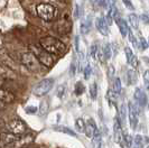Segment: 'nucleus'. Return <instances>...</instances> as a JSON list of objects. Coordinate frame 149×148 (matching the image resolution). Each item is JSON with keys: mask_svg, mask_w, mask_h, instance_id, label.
<instances>
[{"mask_svg": "<svg viewBox=\"0 0 149 148\" xmlns=\"http://www.w3.org/2000/svg\"><path fill=\"white\" fill-rule=\"evenodd\" d=\"M39 45L43 50H45L49 54H53V55H61L66 51L65 44L62 40L57 39L56 37L53 36H45L43 38H40Z\"/></svg>", "mask_w": 149, "mask_h": 148, "instance_id": "obj_1", "label": "nucleus"}, {"mask_svg": "<svg viewBox=\"0 0 149 148\" xmlns=\"http://www.w3.org/2000/svg\"><path fill=\"white\" fill-rule=\"evenodd\" d=\"M36 13L40 19L45 22H53L58 16V10L51 3H39L36 7Z\"/></svg>", "mask_w": 149, "mask_h": 148, "instance_id": "obj_2", "label": "nucleus"}, {"mask_svg": "<svg viewBox=\"0 0 149 148\" xmlns=\"http://www.w3.org/2000/svg\"><path fill=\"white\" fill-rule=\"evenodd\" d=\"M29 51L40 62V64H43L46 67H52L54 65V59H53L52 54L46 52L42 47H38L36 45H29Z\"/></svg>", "mask_w": 149, "mask_h": 148, "instance_id": "obj_3", "label": "nucleus"}, {"mask_svg": "<svg viewBox=\"0 0 149 148\" xmlns=\"http://www.w3.org/2000/svg\"><path fill=\"white\" fill-rule=\"evenodd\" d=\"M20 61H22V64L26 67L28 71L30 72H37L40 70L39 66V61L38 59L33 54V53L28 51V52H24L20 55Z\"/></svg>", "mask_w": 149, "mask_h": 148, "instance_id": "obj_4", "label": "nucleus"}, {"mask_svg": "<svg viewBox=\"0 0 149 148\" xmlns=\"http://www.w3.org/2000/svg\"><path fill=\"white\" fill-rule=\"evenodd\" d=\"M53 85H54V80L53 79H44L34 87L33 94H35L36 96H44L45 94H47L51 91Z\"/></svg>", "mask_w": 149, "mask_h": 148, "instance_id": "obj_5", "label": "nucleus"}, {"mask_svg": "<svg viewBox=\"0 0 149 148\" xmlns=\"http://www.w3.org/2000/svg\"><path fill=\"white\" fill-rule=\"evenodd\" d=\"M140 107L137 103H134L132 101H130L128 103V113H129V122L131 129H136L138 125V118H139V113H140Z\"/></svg>", "mask_w": 149, "mask_h": 148, "instance_id": "obj_6", "label": "nucleus"}, {"mask_svg": "<svg viewBox=\"0 0 149 148\" xmlns=\"http://www.w3.org/2000/svg\"><path fill=\"white\" fill-rule=\"evenodd\" d=\"M26 130H27V127L20 119H13L7 125V131L15 133L17 136H22L26 133Z\"/></svg>", "mask_w": 149, "mask_h": 148, "instance_id": "obj_7", "label": "nucleus"}, {"mask_svg": "<svg viewBox=\"0 0 149 148\" xmlns=\"http://www.w3.org/2000/svg\"><path fill=\"white\" fill-rule=\"evenodd\" d=\"M113 133H114V140L118 144H121L123 140L125 135L122 133V125L120 121L119 117L114 118V122H113Z\"/></svg>", "mask_w": 149, "mask_h": 148, "instance_id": "obj_8", "label": "nucleus"}, {"mask_svg": "<svg viewBox=\"0 0 149 148\" xmlns=\"http://www.w3.org/2000/svg\"><path fill=\"white\" fill-rule=\"evenodd\" d=\"M0 74H1V80H10V81H14L17 79V73L13 68L8 67L7 65L5 64H1V71H0Z\"/></svg>", "mask_w": 149, "mask_h": 148, "instance_id": "obj_9", "label": "nucleus"}, {"mask_svg": "<svg viewBox=\"0 0 149 148\" xmlns=\"http://www.w3.org/2000/svg\"><path fill=\"white\" fill-rule=\"evenodd\" d=\"M20 139V136H17L15 133H11L7 131V133H2L1 135V145H14L16 141Z\"/></svg>", "mask_w": 149, "mask_h": 148, "instance_id": "obj_10", "label": "nucleus"}, {"mask_svg": "<svg viewBox=\"0 0 149 148\" xmlns=\"http://www.w3.org/2000/svg\"><path fill=\"white\" fill-rule=\"evenodd\" d=\"M71 22L68 20V18H67V16H65L62 20L57 22V25H56V29L58 33L61 34H67L70 30H71Z\"/></svg>", "mask_w": 149, "mask_h": 148, "instance_id": "obj_11", "label": "nucleus"}, {"mask_svg": "<svg viewBox=\"0 0 149 148\" xmlns=\"http://www.w3.org/2000/svg\"><path fill=\"white\" fill-rule=\"evenodd\" d=\"M95 27L101 33V35L107 36L109 34V26L105 22L104 17H97V20H95Z\"/></svg>", "mask_w": 149, "mask_h": 148, "instance_id": "obj_12", "label": "nucleus"}, {"mask_svg": "<svg viewBox=\"0 0 149 148\" xmlns=\"http://www.w3.org/2000/svg\"><path fill=\"white\" fill-rule=\"evenodd\" d=\"M0 98H1V103H2V104L13 103V102L16 100L15 94H14L13 92H10L9 90H6V89H1Z\"/></svg>", "mask_w": 149, "mask_h": 148, "instance_id": "obj_13", "label": "nucleus"}, {"mask_svg": "<svg viewBox=\"0 0 149 148\" xmlns=\"http://www.w3.org/2000/svg\"><path fill=\"white\" fill-rule=\"evenodd\" d=\"M134 100H136V103L138 104L139 107H142V108L147 104V96L140 89L136 90V92H134Z\"/></svg>", "mask_w": 149, "mask_h": 148, "instance_id": "obj_14", "label": "nucleus"}, {"mask_svg": "<svg viewBox=\"0 0 149 148\" xmlns=\"http://www.w3.org/2000/svg\"><path fill=\"white\" fill-rule=\"evenodd\" d=\"M97 130V126H95V124H94V121L93 120H89L88 122H86V126H85V136L86 137H89V138H93L94 137V135H95V131Z\"/></svg>", "mask_w": 149, "mask_h": 148, "instance_id": "obj_15", "label": "nucleus"}, {"mask_svg": "<svg viewBox=\"0 0 149 148\" xmlns=\"http://www.w3.org/2000/svg\"><path fill=\"white\" fill-rule=\"evenodd\" d=\"M125 52H126V56H127V62L131 65V66L136 67L138 65V59L136 57V55L134 54V52L131 51V48L126 47L125 48Z\"/></svg>", "mask_w": 149, "mask_h": 148, "instance_id": "obj_16", "label": "nucleus"}, {"mask_svg": "<svg viewBox=\"0 0 149 148\" xmlns=\"http://www.w3.org/2000/svg\"><path fill=\"white\" fill-rule=\"evenodd\" d=\"M31 140H33L31 136H28L26 138H22L20 137V139L14 144V148H26V145L31 142Z\"/></svg>", "mask_w": 149, "mask_h": 148, "instance_id": "obj_17", "label": "nucleus"}, {"mask_svg": "<svg viewBox=\"0 0 149 148\" xmlns=\"http://www.w3.org/2000/svg\"><path fill=\"white\" fill-rule=\"evenodd\" d=\"M128 19H129L130 26L134 29H138V26H139V16L136 15V14H129Z\"/></svg>", "mask_w": 149, "mask_h": 148, "instance_id": "obj_18", "label": "nucleus"}, {"mask_svg": "<svg viewBox=\"0 0 149 148\" xmlns=\"http://www.w3.org/2000/svg\"><path fill=\"white\" fill-rule=\"evenodd\" d=\"M127 76H128V83H129V84H136V83H137L138 76H137V72L134 71V68L128 70Z\"/></svg>", "mask_w": 149, "mask_h": 148, "instance_id": "obj_19", "label": "nucleus"}, {"mask_svg": "<svg viewBox=\"0 0 149 148\" xmlns=\"http://www.w3.org/2000/svg\"><path fill=\"white\" fill-rule=\"evenodd\" d=\"M107 98L110 101V103L112 104H117V102H118V93L114 92L112 89L107 92Z\"/></svg>", "mask_w": 149, "mask_h": 148, "instance_id": "obj_20", "label": "nucleus"}, {"mask_svg": "<svg viewBox=\"0 0 149 148\" xmlns=\"http://www.w3.org/2000/svg\"><path fill=\"white\" fill-rule=\"evenodd\" d=\"M85 126H86V124L84 122V120L82 118L76 119V121H75V128H76V130L79 133H85Z\"/></svg>", "mask_w": 149, "mask_h": 148, "instance_id": "obj_21", "label": "nucleus"}, {"mask_svg": "<svg viewBox=\"0 0 149 148\" xmlns=\"http://www.w3.org/2000/svg\"><path fill=\"white\" fill-rule=\"evenodd\" d=\"M121 89H122V87H121V81H120V79L119 77H114L113 81H112V90L119 94L120 92H121Z\"/></svg>", "mask_w": 149, "mask_h": 148, "instance_id": "obj_22", "label": "nucleus"}, {"mask_svg": "<svg viewBox=\"0 0 149 148\" xmlns=\"http://www.w3.org/2000/svg\"><path fill=\"white\" fill-rule=\"evenodd\" d=\"M55 130L61 131V133H66V135L72 136V137H76V133H75L71 128H67V127H56Z\"/></svg>", "mask_w": 149, "mask_h": 148, "instance_id": "obj_23", "label": "nucleus"}, {"mask_svg": "<svg viewBox=\"0 0 149 148\" xmlns=\"http://www.w3.org/2000/svg\"><path fill=\"white\" fill-rule=\"evenodd\" d=\"M143 145H145V138L140 135H137L134 139V146L138 148H142Z\"/></svg>", "mask_w": 149, "mask_h": 148, "instance_id": "obj_24", "label": "nucleus"}, {"mask_svg": "<svg viewBox=\"0 0 149 148\" xmlns=\"http://www.w3.org/2000/svg\"><path fill=\"white\" fill-rule=\"evenodd\" d=\"M91 29V22L90 20H84L82 22L81 24V34L83 35H85V34H88Z\"/></svg>", "mask_w": 149, "mask_h": 148, "instance_id": "obj_25", "label": "nucleus"}, {"mask_svg": "<svg viewBox=\"0 0 149 148\" xmlns=\"http://www.w3.org/2000/svg\"><path fill=\"white\" fill-rule=\"evenodd\" d=\"M118 116H119V119H120V121H121V125H123L125 118H126V105H125V103H122L120 105Z\"/></svg>", "mask_w": 149, "mask_h": 148, "instance_id": "obj_26", "label": "nucleus"}, {"mask_svg": "<svg viewBox=\"0 0 149 148\" xmlns=\"http://www.w3.org/2000/svg\"><path fill=\"white\" fill-rule=\"evenodd\" d=\"M90 94H91V98L93 100H95L97 96V83H92L91 87H90Z\"/></svg>", "mask_w": 149, "mask_h": 148, "instance_id": "obj_27", "label": "nucleus"}, {"mask_svg": "<svg viewBox=\"0 0 149 148\" xmlns=\"http://www.w3.org/2000/svg\"><path fill=\"white\" fill-rule=\"evenodd\" d=\"M111 46L109 44L104 45V47H103V56H104L105 59H110L111 57Z\"/></svg>", "mask_w": 149, "mask_h": 148, "instance_id": "obj_28", "label": "nucleus"}, {"mask_svg": "<svg viewBox=\"0 0 149 148\" xmlns=\"http://www.w3.org/2000/svg\"><path fill=\"white\" fill-rule=\"evenodd\" d=\"M83 92H84V85L81 82H77L75 84V94L76 96H81Z\"/></svg>", "mask_w": 149, "mask_h": 148, "instance_id": "obj_29", "label": "nucleus"}, {"mask_svg": "<svg viewBox=\"0 0 149 148\" xmlns=\"http://www.w3.org/2000/svg\"><path fill=\"white\" fill-rule=\"evenodd\" d=\"M138 46H139V50L145 51V50L148 47V43L146 42V39H145L143 37H140L139 40H138Z\"/></svg>", "mask_w": 149, "mask_h": 148, "instance_id": "obj_30", "label": "nucleus"}, {"mask_svg": "<svg viewBox=\"0 0 149 148\" xmlns=\"http://www.w3.org/2000/svg\"><path fill=\"white\" fill-rule=\"evenodd\" d=\"M143 83H145L146 89L149 90V70H146L143 73Z\"/></svg>", "mask_w": 149, "mask_h": 148, "instance_id": "obj_31", "label": "nucleus"}, {"mask_svg": "<svg viewBox=\"0 0 149 148\" xmlns=\"http://www.w3.org/2000/svg\"><path fill=\"white\" fill-rule=\"evenodd\" d=\"M128 37H129V40H130L131 43H134V46H138V40H137V38L134 36V34H132V31H131V30H129Z\"/></svg>", "mask_w": 149, "mask_h": 148, "instance_id": "obj_32", "label": "nucleus"}, {"mask_svg": "<svg viewBox=\"0 0 149 148\" xmlns=\"http://www.w3.org/2000/svg\"><path fill=\"white\" fill-rule=\"evenodd\" d=\"M65 84H63V85H60L58 87V90H57V96H60V98H63L64 96V93H65Z\"/></svg>", "mask_w": 149, "mask_h": 148, "instance_id": "obj_33", "label": "nucleus"}, {"mask_svg": "<svg viewBox=\"0 0 149 148\" xmlns=\"http://www.w3.org/2000/svg\"><path fill=\"white\" fill-rule=\"evenodd\" d=\"M47 110H48V107H47V102H46V101L42 102V103H40V113H42V114H45V113L47 112Z\"/></svg>", "mask_w": 149, "mask_h": 148, "instance_id": "obj_34", "label": "nucleus"}, {"mask_svg": "<svg viewBox=\"0 0 149 148\" xmlns=\"http://www.w3.org/2000/svg\"><path fill=\"white\" fill-rule=\"evenodd\" d=\"M90 75H91V66H90V64H88L86 66L84 67V77L89 79Z\"/></svg>", "mask_w": 149, "mask_h": 148, "instance_id": "obj_35", "label": "nucleus"}, {"mask_svg": "<svg viewBox=\"0 0 149 148\" xmlns=\"http://www.w3.org/2000/svg\"><path fill=\"white\" fill-rule=\"evenodd\" d=\"M108 70H109V79H110V80H113V79H114V72H116V71H114V67L112 66V65H109V68H108Z\"/></svg>", "mask_w": 149, "mask_h": 148, "instance_id": "obj_36", "label": "nucleus"}, {"mask_svg": "<svg viewBox=\"0 0 149 148\" xmlns=\"http://www.w3.org/2000/svg\"><path fill=\"white\" fill-rule=\"evenodd\" d=\"M140 19H141L145 24H149V13H145V14H142V15L140 16Z\"/></svg>", "mask_w": 149, "mask_h": 148, "instance_id": "obj_37", "label": "nucleus"}, {"mask_svg": "<svg viewBox=\"0 0 149 148\" xmlns=\"http://www.w3.org/2000/svg\"><path fill=\"white\" fill-rule=\"evenodd\" d=\"M122 1H123L125 6H126L128 9H130V10H134V5H132V2H131L130 0H122Z\"/></svg>", "mask_w": 149, "mask_h": 148, "instance_id": "obj_38", "label": "nucleus"}, {"mask_svg": "<svg viewBox=\"0 0 149 148\" xmlns=\"http://www.w3.org/2000/svg\"><path fill=\"white\" fill-rule=\"evenodd\" d=\"M27 113H35L36 112V108L35 107H28V108H26L25 109Z\"/></svg>", "mask_w": 149, "mask_h": 148, "instance_id": "obj_39", "label": "nucleus"}, {"mask_svg": "<svg viewBox=\"0 0 149 148\" xmlns=\"http://www.w3.org/2000/svg\"><path fill=\"white\" fill-rule=\"evenodd\" d=\"M70 74H71L72 76L75 74V66H74V65H72V66H71V68H70Z\"/></svg>", "mask_w": 149, "mask_h": 148, "instance_id": "obj_40", "label": "nucleus"}, {"mask_svg": "<svg viewBox=\"0 0 149 148\" xmlns=\"http://www.w3.org/2000/svg\"><path fill=\"white\" fill-rule=\"evenodd\" d=\"M121 147H122V148H128L127 146H126V145H125V144H121Z\"/></svg>", "mask_w": 149, "mask_h": 148, "instance_id": "obj_41", "label": "nucleus"}, {"mask_svg": "<svg viewBox=\"0 0 149 148\" xmlns=\"http://www.w3.org/2000/svg\"><path fill=\"white\" fill-rule=\"evenodd\" d=\"M148 46H149V39H148Z\"/></svg>", "mask_w": 149, "mask_h": 148, "instance_id": "obj_42", "label": "nucleus"}, {"mask_svg": "<svg viewBox=\"0 0 149 148\" xmlns=\"http://www.w3.org/2000/svg\"><path fill=\"white\" fill-rule=\"evenodd\" d=\"M147 148H149V146H147Z\"/></svg>", "mask_w": 149, "mask_h": 148, "instance_id": "obj_43", "label": "nucleus"}]
</instances>
